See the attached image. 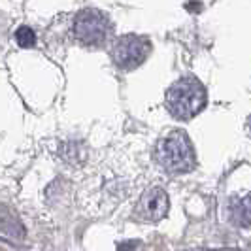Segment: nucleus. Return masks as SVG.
<instances>
[{
	"instance_id": "nucleus-7",
	"label": "nucleus",
	"mask_w": 251,
	"mask_h": 251,
	"mask_svg": "<svg viewBox=\"0 0 251 251\" xmlns=\"http://www.w3.org/2000/svg\"><path fill=\"white\" fill-rule=\"evenodd\" d=\"M15 42L21 46V48H34L36 46V34L30 26H19L17 32H15Z\"/></svg>"
},
{
	"instance_id": "nucleus-3",
	"label": "nucleus",
	"mask_w": 251,
	"mask_h": 251,
	"mask_svg": "<svg viewBox=\"0 0 251 251\" xmlns=\"http://www.w3.org/2000/svg\"><path fill=\"white\" fill-rule=\"evenodd\" d=\"M74 34L77 42L87 48H102L112 40L113 25L106 13L95 8H87L75 15Z\"/></svg>"
},
{
	"instance_id": "nucleus-6",
	"label": "nucleus",
	"mask_w": 251,
	"mask_h": 251,
	"mask_svg": "<svg viewBox=\"0 0 251 251\" xmlns=\"http://www.w3.org/2000/svg\"><path fill=\"white\" fill-rule=\"evenodd\" d=\"M230 223L236 226H251V195L230 204Z\"/></svg>"
},
{
	"instance_id": "nucleus-5",
	"label": "nucleus",
	"mask_w": 251,
	"mask_h": 251,
	"mask_svg": "<svg viewBox=\"0 0 251 251\" xmlns=\"http://www.w3.org/2000/svg\"><path fill=\"white\" fill-rule=\"evenodd\" d=\"M168 208L170 202L166 191L161 187H151L142 195V199L136 204V217L146 223H157L168 214Z\"/></svg>"
},
{
	"instance_id": "nucleus-4",
	"label": "nucleus",
	"mask_w": 251,
	"mask_h": 251,
	"mask_svg": "<svg viewBox=\"0 0 251 251\" xmlns=\"http://www.w3.org/2000/svg\"><path fill=\"white\" fill-rule=\"evenodd\" d=\"M151 53V42L140 34H125L117 38L112 46V61L113 64L123 70L130 72L148 61Z\"/></svg>"
},
{
	"instance_id": "nucleus-2",
	"label": "nucleus",
	"mask_w": 251,
	"mask_h": 251,
	"mask_svg": "<svg viewBox=\"0 0 251 251\" xmlns=\"http://www.w3.org/2000/svg\"><path fill=\"white\" fill-rule=\"evenodd\" d=\"M208 93L197 77H181L166 91V110L176 119L187 121L206 108Z\"/></svg>"
},
{
	"instance_id": "nucleus-9",
	"label": "nucleus",
	"mask_w": 251,
	"mask_h": 251,
	"mask_svg": "<svg viewBox=\"0 0 251 251\" xmlns=\"http://www.w3.org/2000/svg\"><path fill=\"white\" fill-rule=\"evenodd\" d=\"M248 130L251 132V115H250V119H248Z\"/></svg>"
},
{
	"instance_id": "nucleus-1",
	"label": "nucleus",
	"mask_w": 251,
	"mask_h": 251,
	"mask_svg": "<svg viewBox=\"0 0 251 251\" xmlns=\"http://www.w3.org/2000/svg\"><path fill=\"white\" fill-rule=\"evenodd\" d=\"M155 159L170 174H187L197 166V153L183 130H172L157 142Z\"/></svg>"
},
{
	"instance_id": "nucleus-8",
	"label": "nucleus",
	"mask_w": 251,
	"mask_h": 251,
	"mask_svg": "<svg viewBox=\"0 0 251 251\" xmlns=\"http://www.w3.org/2000/svg\"><path fill=\"white\" fill-rule=\"evenodd\" d=\"M119 251H136V242H125V244H121Z\"/></svg>"
}]
</instances>
